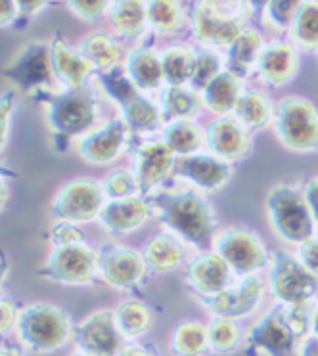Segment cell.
Returning a JSON list of instances; mask_svg holds the SVG:
<instances>
[{
  "mask_svg": "<svg viewBox=\"0 0 318 356\" xmlns=\"http://www.w3.org/2000/svg\"><path fill=\"white\" fill-rule=\"evenodd\" d=\"M142 255L146 261V266L150 270L157 274L179 270L188 259V248L184 241L177 238L171 232L154 234L146 245L142 249Z\"/></svg>",
  "mask_w": 318,
  "mask_h": 356,
  "instance_id": "25",
  "label": "cell"
},
{
  "mask_svg": "<svg viewBox=\"0 0 318 356\" xmlns=\"http://www.w3.org/2000/svg\"><path fill=\"white\" fill-rule=\"evenodd\" d=\"M253 8L249 0H198L192 8V35L207 47H230L248 29Z\"/></svg>",
  "mask_w": 318,
  "mask_h": 356,
  "instance_id": "3",
  "label": "cell"
},
{
  "mask_svg": "<svg viewBox=\"0 0 318 356\" xmlns=\"http://www.w3.org/2000/svg\"><path fill=\"white\" fill-rule=\"evenodd\" d=\"M202 92L192 86H167L161 92V115L167 121L175 119H194L203 109Z\"/></svg>",
  "mask_w": 318,
  "mask_h": 356,
  "instance_id": "33",
  "label": "cell"
},
{
  "mask_svg": "<svg viewBox=\"0 0 318 356\" xmlns=\"http://www.w3.org/2000/svg\"><path fill=\"white\" fill-rule=\"evenodd\" d=\"M255 71L259 79L267 85L276 88L286 86L299 73V54L287 42H280V40L269 42L259 54Z\"/></svg>",
  "mask_w": 318,
  "mask_h": 356,
  "instance_id": "22",
  "label": "cell"
},
{
  "mask_svg": "<svg viewBox=\"0 0 318 356\" xmlns=\"http://www.w3.org/2000/svg\"><path fill=\"white\" fill-rule=\"evenodd\" d=\"M263 289L264 286L261 278L253 274L241 278V282H238L236 286H230L221 293L202 297V302L213 316L240 320L259 309L263 299Z\"/></svg>",
  "mask_w": 318,
  "mask_h": 356,
  "instance_id": "17",
  "label": "cell"
},
{
  "mask_svg": "<svg viewBox=\"0 0 318 356\" xmlns=\"http://www.w3.org/2000/svg\"><path fill=\"white\" fill-rule=\"evenodd\" d=\"M131 161V170L140 184V194L148 197L175 172L177 154L164 140H152L132 149Z\"/></svg>",
  "mask_w": 318,
  "mask_h": 356,
  "instance_id": "16",
  "label": "cell"
},
{
  "mask_svg": "<svg viewBox=\"0 0 318 356\" xmlns=\"http://www.w3.org/2000/svg\"><path fill=\"white\" fill-rule=\"evenodd\" d=\"M70 356H94V355H90V353H85V350H75V353H73V355H70Z\"/></svg>",
  "mask_w": 318,
  "mask_h": 356,
  "instance_id": "57",
  "label": "cell"
},
{
  "mask_svg": "<svg viewBox=\"0 0 318 356\" xmlns=\"http://www.w3.org/2000/svg\"><path fill=\"white\" fill-rule=\"evenodd\" d=\"M289 35L301 50L318 52V0L303 2L292 22Z\"/></svg>",
  "mask_w": 318,
  "mask_h": 356,
  "instance_id": "36",
  "label": "cell"
},
{
  "mask_svg": "<svg viewBox=\"0 0 318 356\" xmlns=\"http://www.w3.org/2000/svg\"><path fill=\"white\" fill-rule=\"evenodd\" d=\"M232 113L249 131H261L274 121V106L271 98L261 90L251 88H244Z\"/></svg>",
  "mask_w": 318,
  "mask_h": 356,
  "instance_id": "30",
  "label": "cell"
},
{
  "mask_svg": "<svg viewBox=\"0 0 318 356\" xmlns=\"http://www.w3.org/2000/svg\"><path fill=\"white\" fill-rule=\"evenodd\" d=\"M14 92H6L2 94V104H0V132H2V149L6 147V142H8V123L10 117L14 113Z\"/></svg>",
  "mask_w": 318,
  "mask_h": 356,
  "instance_id": "47",
  "label": "cell"
},
{
  "mask_svg": "<svg viewBox=\"0 0 318 356\" xmlns=\"http://www.w3.org/2000/svg\"><path fill=\"white\" fill-rule=\"evenodd\" d=\"M161 140L177 154V157H182L198 154V149L205 144V131H202V127L194 119H175L164 127Z\"/></svg>",
  "mask_w": 318,
  "mask_h": 356,
  "instance_id": "32",
  "label": "cell"
},
{
  "mask_svg": "<svg viewBox=\"0 0 318 356\" xmlns=\"http://www.w3.org/2000/svg\"><path fill=\"white\" fill-rule=\"evenodd\" d=\"M102 88L116 102L121 117L129 129L136 134H152L161 124V108L144 96L138 86L132 83L121 70L98 73Z\"/></svg>",
  "mask_w": 318,
  "mask_h": 356,
  "instance_id": "6",
  "label": "cell"
},
{
  "mask_svg": "<svg viewBox=\"0 0 318 356\" xmlns=\"http://www.w3.org/2000/svg\"><path fill=\"white\" fill-rule=\"evenodd\" d=\"M104 205L106 192L102 188V182L90 178H75L58 190L50 205V213L56 220L85 225L100 217Z\"/></svg>",
  "mask_w": 318,
  "mask_h": 356,
  "instance_id": "11",
  "label": "cell"
},
{
  "mask_svg": "<svg viewBox=\"0 0 318 356\" xmlns=\"http://www.w3.org/2000/svg\"><path fill=\"white\" fill-rule=\"evenodd\" d=\"M129 132L132 131L129 129V124L125 123L123 117L111 119L100 129L81 136L77 144L79 157L88 165H96V167L113 163L123 154Z\"/></svg>",
  "mask_w": 318,
  "mask_h": 356,
  "instance_id": "18",
  "label": "cell"
},
{
  "mask_svg": "<svg viewBox=\"0 0 318 356\" xmlns=\"http://www.w3.org/2000/svg\"><path fill=\"white\" fill-rule=\"evenodd\" d=\"M102 188H104L108 200H129V197L142 195L134 172L127 169L111 170L108 177L102 180Z\"/></svg>",
  "mask_w": 318,
  "mask_h": 356,
  "instance_id": "40",
  "label": "cell"
},
{
  "mask_svg": "<svg viewBox=\"0 0 318 356\" xmlns=\"http://www.w3.org/2000/svg\"><path fill=\"white\" fill-rule=\"evenodd\" d=\"M4 77L16 90L25 94H45L56 81L50 42L31 40L24 44L6 63Z\"/></svg>",
  "mask_w": 318,
  "mask_h": 356,
  "instance_id": "8",
  "label": "cell"
},
{
  "mask_svg": "<svg viewBox=\"0 0 318 356\" xmlns=\"http://www.w3.org/2000/svg\"><path fill=\"white\" fill-rule=\"evenodd\" d=\"M186 14L179 0H148V25L159 35H177L184 27Z\"/></svg>",
  "mask_w": 318,
  "mask_h": 356,
  "instance_id": "35",
  "label": "cell"
},
{
  "mask_svg": "<svg viewBox=\"0 0 318 356\" xmlns=\"http://www.w3.org/2000/svg\"><path fill=\"white\" fill-rule=\"evenodd\" d=\"M164 75L167 86L190 85L192 71H194L196 50L188 47H171L161 52Z\"/></svg>",
  "mask_w": 318,
  "mask_h": 356,
  "instance_id": "37",
  "label": "cell"
},
{
  "mask_svg": "<svg viewBox=\"0 0 318 356\" xmlns=\"http://www.w3.org/2000/svg\"><path fill=\"white\" fill-rule=\"evenodd\" d=\"M42 100L47 108V124L54 140H58V149H65L71 140L88 134L98 121V104L86 86L42 94Z\"/></svg>",
  "mask_w": 318,
  "mask_h": 356,
  "instance_id": "2",
  "label": "cell"
},
{
  "mask_svg": "<svg viewBox=\"0 0 318 356\" xmlns=\"http://www.w3.org/2000/svg\"><path fill=\"white\" fill-rule=\"evenodd\" d=\"M17 318H19V310L16 309V305L10 302L6 297H2V302H0V330H2V335H8L12 330H16Z\"/></svg>",
  "mask_w": 318,
  "mask_h": 356,
  "instance_id": "46",
  "label": "cell"
},
{
  "mask_svg": "<svg viewBox=\"0 0 318 356\" xmlns=\"http://www.w3.org/2000/svg\"><path fill=\"white\" fill-rule=\"evenodd\" d=\"M117 356H161L159 353H155L154 348L144 347V345H138V343H131L119 353Z\"/></svg>",
  "mask_w": 318,
  "mask_h": 356,
  "instance_id": "52",
  "label": "cell"
},
{
  "mask_svg": "<svg viewBox=\"0 0 318 356\" xmlns=\"http://www.w3.org/2000/svg\"><path fill=\"white\" fill-rule=\"evenodd\" d=\"M6 197H8V190H6V184H2V207L6 205Z\"/></svg>",
  "mask_w": 318,
  "mask_h": 356,
  "instance_id": "56",
  "label": "cell"
},
{
  "mask_svg": "<svg viewBox=\"0 0 318 356\" xmlns=\"http://www.w3.org/2000/svg\"><path fill=\"white\" fill-rule=\"evenodd\" d=\"M152 215V205L142 195L129 200H109L102 207L98 222L106 232L127 236L140 230Z\"/></svg>",
  "mask_w": 318,
  "mask_h": 356,
  "instance_id": "23",
  "label": "cell"
},
{
  "mask_svg": "<svg viewBox=\"0 0 318 356\" xmlns=\"http://www.w3.org/2000/svg\"><path fill=\"white\" fill-rule=\"evenodd\" d=\"M269 286L278 305H299L317 297L318 276L307 270L297 257L276 249L271 257Z\"/></svg>",
  "mask_w": 318,
  "mask_h": 356,
  "instance_id": "10",
  "label": "cell"
},
{
  "mask_svg": "<svg viewBox=\"0 0 318 356\" xmlns=\"http://www.w3.org/2000/svg\"><path fill=\"white\" fill-rule=\"evenodd\" d=\"M297 356H318V335L310 333L305 339H301Z\"/></svg>",
  "mask_w": 318,
  "mask_h": 356,
  "instance_id": "51",
  "label": "cell"
},
{
  "mask_svg": "<svg viewBox=\"0 0 318 356\" xmlns=\"http://www.w3.org/2000/svg\"><path fill=\"white\" fill-rule=\"evenodd\" d=\"M205 146L225 161L248 159L253 152V140L246 124L236 117H218L205 129Z\"/></svg>",
  "mask_w": 318,
  "mask_h": 356,
  "instance_id": "19",
  "label": "cell"
},
{
  "mask_svg": "<svg viewBox=\"0 0 318 356\" xmlns=\"http://www.w3.org/2000/svg\"><path fill=\"white\" fill-rule=\"evenodd\" d=\"M303 2L305 0H271L267 10H264L267 19L276 29H289L295 14L299 12Z\"/></svg>",
  "mask_w": 318,
  "mask_h": 356,
  "instance_id": "42",
  "label": "cell"
},
{
  "mask_svg": "<svg viewBox=\"0 0 318 356\" xmlns=\"http://www.w3.org/2000/svg\"><path fill=\"white\" fill-rule=\"evenodd\" d=\"M175 175L203 192H217L230 182L232 167L213 154H192L179 157Z\"/></svg>",
  "mask_w": 318,
  "mask_h": 356,
  "instance_id": "20",
  "label": "cell"
},
{
  "mask_svg": "<svg viewBox=\"0 0 318 356\" xmlns=\"http://www.w3.org/2000/svg\"><path fill=\"white\" fill-rule=\"evenodd\" d=\"M297 259L305 264V268L310 270L315 276H318V236L315 234L312 238L303 241L297 245Z\"/></svg>",
  "mask_w": 318,
  "mask_h": 356,
  "instance_id": "45",
  "label": "cell"
},
{
  "mask_svg": "<svg viewBox=\"0 0 318 356\" xmlns=\"http://www.w3.org/2000/svg\"><path fill=\"white\" fill-rule=\"evenodd\" d=\"M148 202L159 222L184 243L203 253L213 249L217 217L203 195L192 190H161L148 195Z\"/></svg>",
  "mask_w": 318,
  "mask_h": 356,
  "instance_id": "1",
  "label": "cell"
},
{
  "mask_svg": "<svg viewBox=\"0 0 318 356\" xmlns=\"http://www.w3.org/2000/svg\"><path fill=\"white\" fill-rule=\"evenodd\" d=\"M50 240L56 245H70V243H79L85 240L79 225L65 222V220H56V225L50 230Z\"/></svg>",
  "mask_w": 318,
  "mask_h": 356,
  "instance_id": "44",
  "label": "cell"
},
{
  "mask_svg": "<svg viewBox=\"0 0 318 356\" xmlns=\"http://www.w3.org/2000/svg\"><path fill=\"white\" fill-rule=\"evenodd\" d=\"M75 345L94 356H117L127 347L116 320V310L100 309L85 316L75 327Z\"/></svg>",
  "mask_w": 318,
  "mask_h": 356,
  "instance_id": "13",
  "label": "cell"
},
{
  "mask_svg": "<svg viewBox=\"0 0 318 356\" xmlns=\"http://www.w3.org/2000/svg\"><path fill=\"white\" fill-rule=\"evenodd\" d=\"M184 278L200 297H211L232 286L234 272L218 253L205 251L190 261L184 270Z\"/></svg>",
  "mask_w": 318,
  "mask_h": 356,
  "instance_id": "21",
  "label": "cell"
},
{
  "mask_svg": "<svg viewBox=\"0 0 318 356\" xmlns=\"http://www.w3.org/2000/svg\"><path fill=\"white\" fill-rule=\"evenodd\" d=\"M73 16L83 22H98L111 8L113 0H65Z\"/></svg>",
  "mask_w": 318,
  "mask_h": 356,
  "instance_id": "43",
  "label": "cell"
},
{
  "mask_svg": "<svg viewBox=\"0 0 318 356\" xmlns=\"http://www.w3.org/2000/svg\"><path fill=\"white\" fill-rule=\"evenodd\" d=\"M17 10L16 2L14 0H0V24L2 27H10L17 19Z\"/></svg>",
  "mask_w": 318,
  "mask_h": 356,
  "instance_id": "49",
  "label": "cell"
},
{
  "mask_svg": "<svg viewBox=\"0 0 318 356\" xmlns=\"http://www.w3.org/2000/svg\"><path fill=\"white\" fill-rule=\"evenodd\" d=\"M312 333L318 335V307L317 310H315V318H312Z\"/></svg>",
  "mask_w": 318,
  "mask_h": 356,
  "instance_id": "55",
  "label": "cell"
},
{
  "mask_svg": "<svg viewBox=\"0 0 318 356\" xmlns=\"http://www.w3.org/2000/svg\"><path fill=\"white\" fill-rule=\"evenodd\" d=\"M113 31L127 40L142 39L148 31V0H113L109 8Z\"/></svg>",
  "mask_w": 318,
  "mask_h": 356,
  "instance_id": "27",
  "label": "cell"
},
{
  "mask_svg": "<svg viewBox=\"0 0 318 356\" xmlns=\"http://www.w3.org/2000/svg\"><path fill=\"white\" fill-rule=\"evenodd\" d=\"M37 274L60 286H90L98 276V253L85 241L56 245Z\"/></svg>",
  "mask_w": 318,
  "mask_h": 356,
  "instance_id": "9",
  "label": "cell"
},
{
  "mask_svg": "<svg viewBox=\"0 0 318 356\" xmlns=\"http://www.w3.org/2000/svg\"><path fill=\"white\" fill-rule=\"evenodd\" d=\"M241 92V79L236 77L232 71L223 70L203 90L202 98L209 111L218 115H228L236 108V102Z\"/></svg>",
  "mask_w": 318,
  "mask_h": 356,
  "instance_id": "29",
  "label": "cell"
},
{
  "mask_svg": "<svg viewBox=\"0 0 318 356\" xmlns=\"http://www.w3.org/2000/svg\"><path fill=\"white\" fill-rule=\"evenodd\" d=\"M125 73L142 92L159 90L165 83L161 54L155 52L154 48H134L131 54L127 56Z\"/></svg>",
  "mask_w": 318,
  "mask_h": 356,
  "instance_id": "26",
  "label": "cell"
},
{
  "mask_svg": "<svg viewBox=\"0 0 318 356\" xmlns=\"http://www.w3.org/2000/svg\"><path fill=\"white\" fill-rule=\"evenodd\" d=\"M264 47L263 35L255 29H244L228 47L226 70L232 71L238 79H248L251 71H255L257 60Z\"/></svg>",
  "mask_w": 318,
  "mask_h": 356,
  "instance_id": "28",
  "label": "cell"
},
{
  "mask_svg": "<svg viewBox=\"0 0 318 356\" xmlns=\"http://www.w3.org/2000/svg\"><path fill=\"white\" fill-rule=\"evenodd\" d=\"M207 337H209L211 353H215V355H232L241 347L244 333H241L238 320L215 316L207 324Z\"/></svg>",
  "mask_w": 318,
  "mask_h": 356,
  "instance_id": "38",
  "label": "cell"
},
{
  "mask_svg": "<svg viewBox=\"0 0 318 356\" xmlns=\"http://www.w3.org/2000/svg\"><path fill=\"white\" fill-rule=\"evenodd\" d=\"M221 71H223V62H221L218 54H215L213 50H207V48L198 50L196 52L194 71H192L190 86L194 90H198V92H203Z\"/></svg>",
  "mask_w": 318,
  "mask_h": 356,
  "instance_id": "41",
  "label": "cell"
},
{
  "mask_svg": "<svg viewBox=\"0 0 318 356\" xmlns=\"http://www.w3.org/2000/svg\"><path fill=\"white\" fill-rule=\"evenodd\" d=\"M207 325L198 320H188L175 327L171 335L173 356H203L209 353Z\"/></svg>",
  "mask_w": 318,
  "mask_h": 356,
  "instance_id": "34",
  "label": "cell"
},
{
  "mask_svg": "<svg viewBox=\"0 0 318 356\" xmlns=\"http://www.w3.org/2000/svg\"><path fill=\"white\" fill-rule=\"evenodd\" d=\"M303 194H305V200H307V205H309L310 215L315 218V222H317L318 228V177H312L309 182L305 184Z\"/></svg>",
  "mask_w": 318,
  "mask_h": 356,
  "instance_id": "48",
  "label": "cell"
},
{
  "mask_svg": "<svg viewBox=\"0 0 318 356\" xmlns=\"http://www.w3.org/2000/svg\"><path fill=\"white\" fill-rule=\"evenodd\" d=\"M79 52L93 63V67L98 73H108L117 70L123 56V48L108 33H93L81 42Z\"/></svg>",
  "mask_w": 318,
  "mask_h": 356,
  "instance_id": "31",
  "label": "cell"
},
{
  "mask_svg": "<svg viewBox=\"0 0 318 356\" xmlns=\"http://www.w3.org/2000/svg\"><path fill=\"white\" fill-rule=\"evenodd\" d=\"M269 2H271V0H249V4H251L253 12H264L267 6H269Z\"/></svg>",
  "mask_w": 318,
  "mask_h": 356,
  "instance_id": "54",
  "label": "cell"
},
{
  "mask_svg": "<svg viewBox=\"0 0 318 356\" xmlns=\"http://www.w3.org/2000/svg\"><path fill=\"white\" fill-rule=\"evenodd\" d=\"M22 16L31 17L47 6V0H14Z\"/></svg>",
  "mask_w": 318,
  "mask_h": 356,
  "instance_id": "50",
  "label": "cell"
},
{
  "mask_svg": "<svg viewBox=\"0 0 318 356\" xmlns=\"http://www.w3.org/2000/svg\"><path fill=\"white\" fill-rule=\"evenodd\" d=\"M119 330L127 339H138L152 327V312L142 301H125L116 309Z\"/></svg>",
  "mask_w": 318,
  "mask_h": 356,
  "instance_id": "39",
  "label": "cell"
},
{
  "mask_svg": "<svg viewBox=\"0 0 318 356\" xmlns=\"http://www.w3.org/2000/svg\"><path fill=\"white\" fill-rule=\"evenodd\" d=\"M297 341L299 337L284 318L282 305H276L249 330L246 347L251 356H294L295 347H299Z\"/></svg>",
  "mask_w": 318,
  "mask_h": 356,
  "instance_id": "14",
  "label": "cell"
},
{
  "mask_svg": "<svg viewBox=\"0 0 318 356\" xmlns=\"http://www.w3.org/2000/svg\"><path fill=\"white\" fill-rule=\"evenodd\" d=\"M0 356H25L19 348L16 347H10V345H2L0 348Z\"/></svg>",
  "mask_w": 318,
  "mask_h": 356,
  "instance_id": "53",
  "label": "cell"
},
{
  "mask_svg": "<svg viewBox=\"0 0 318 356\" xmlns=\"http://www.w3.org/2000/svg\"><path fill=\"white\" fill-rule=\"evenodd\" d=\"M50 52H52L54 77L60 85H63V88H83V86H86V79L90 77L94 67L85 56L71 47L62 35L52 37Z\"/></svg>",
  "mask_w": 318,
  "mask_h": 356,
  "instance_id": "24",
  "label": "cell"
},
{
  "mask_svg": "<svg viewBox=\"0 0 318 356\" xmlns=\"http://www.w3.org/2000/svg\"><path fill=\"white\" fill-rule=\"evenodd\" d=\"M274 132L289 152H318V109L303 96L282 98L274 108Z\"/></svg>",
  "mask_w": 318,
  "mask_h": 356,
  "instance_id": "7",
  "label": "cell"
},
{
  "mask_svg": "<svg viewBox=\"0 0 318 356\" xmlns=\"http://www.w3.org/2000/svg\"><path fill=\"white\" fill-rule=\"evenodd\" d=\"M215 253L225 259L236 276H253L269 264V251L263 240L251 230L230 228L215 238Z\"/></svg>",
  "mask_w": 318,
  "mask_h": 356,
  "instance_id": "12",
  "label": "cell"
},
{
  "mask_svg": "<svg viewBox=\"0 0 318 356\" xmlns=\"http://www.w3.org/2000/svg\"><path fill=\"white\" fill-rule=\"evenodd\" d=\"M96 253H98V274L113 289L129 291L138 286L146 274L148 266L144 255L136 249L119 243H106Z\"/></svg>",
  "mask_w": 318,
  "mask_h": 356,
  "instance_id": "15",
  "label": "cell"
},
{
  "mask_svg": "<svg viewBox=\"0 0 318 356\" xmlns=\"http://www.w3.org/2000/svg\"><path fill=\"white\" fill-rule=\"evenodd\" d=\"M264 207L272 232L286 243L299 245L317 232V222L310 215L305 194L294 184L272 186L267 194Z\"/></svg>",
  "mask_w": 318,
  "mask_h": 356,
  "instance_id": "5",
  "label": "cell"
},
{
  "mask_svg": "<svg viewBox=\"0 0 318 356\" xmlns=\"http://www.w3.org/2000/svg\"><path fill=\"white\" fill-rule=\"evenodd\" d=\"M16 333L33 355H48L62 348L73 333L70 314L52 302H31L19 310Z\"/></svg>",
  "mask_w": 318,
  "mask_h": 356,
  "instance_id": "4",
  "label": "cell"
}]
</instances>
